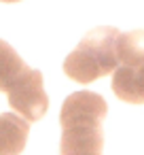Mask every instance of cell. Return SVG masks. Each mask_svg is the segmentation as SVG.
<instances>
[{"label":"cell","mask_w":144,"mask_h":155,"mask_svg":"<svg viewBox=\"0 0 144 155\" xmlns=\"http://www.w3.org/2000/svg\"><path fill=\"white\" fill-rule=\"evenodd\" d=\"M28 64L21 60V55L7 43L0 38V91H9L11 83L17 79V74L26 68Z\"/></svg>","instance_id":"7"},{"label":"cell","mask_w":144,"mask_h":155,"mask_svg":"<svg viewBox=\"0 0 144 155\" xmlns=\"http://www.w3.org/2000/svg\"><path fill=\"white\" fill-rule=\"evenodd\" d=\"M102 121L98 117H59V155H102Z\"/></svg>","instance_id":"3"},{"label":"cell","mask_w":144,"mask_h":155,"mask_svg":"<svg viewBox=\"0 0 144 155\" xmlns=\"http://www.w3.org/2000/svg\"><path fill=\"white\" fill-rule=\"evenodd\" d=\"M117 36L119 30L110 26L95 28L85 34V38L74 47V51L64 60V72L68 79L89 85L119 66L117 58Z\"/></svg>","instance_id":"1"},{"label":"cell","mask_w":144,"mask_h":155,"mask_svg":"<svg viewBox=\"0 0 144 155\" xmlns=\"http://www.w3.org/2000/svg\"><path fill=\"white\" fill-rule=\"evenodd\" d=\"M0 2H19V0H0Z\"/></svg>","instance_id":"8"},{"label":"cell","mask_w":144,"mask_h":155,"mask_svg":"<svg viewBox=\"0 0 144 155\" xmlns=\"http://www.w3.org/2000/svg\"><path fill=\"white\" fill-rule=\"evenodd\" d=\"M112 91L123 102L144 104V64H119L112 70Z\"/></svg>","instance_id":"4"},{"label":"cell","mask_w":144,"mask_h":155,"mask_svg":"<svg viewBox=\"0 0 144 155\" xmlns=\"http://www.w3.org/2000/svg\"><path fill=\"white\" fill-rule=\"evenodd\" d=\"M117 58H119V64H123V66L144 64V30L119 32Z\"/></svg>","instance_id":"6"},{"label":"cell","mask_w":144,"mask_h":155,"mask_svg":"<svg viewBox=\"0 0 144 155\" xmlns=\"http://www.w3.org/2000/svg\"><path fill=\"white\" fill-rule=\"evenodd\" d=\"M7 96H9V106L17 115H21L28 123L43 119L45 113L49 110V96L45 91L43 72L34 70L30 66H26L17 74V79L11 83Z\"/></svg>","instance_id":"2"},{"label":"cell","mask_w":144,"mask_h":155,"mask_svg":"<svg viewBox=\"0 0 144 155\" xmlns=\"http://www.w3.org/2000/svg\"><path fill=\"white\" fill-rule=\"evenodd\" d=\"M30 134L28 121L17 113L0 115V155H19Z\"/></svg>","instance_id":"5"}]
</instances>
